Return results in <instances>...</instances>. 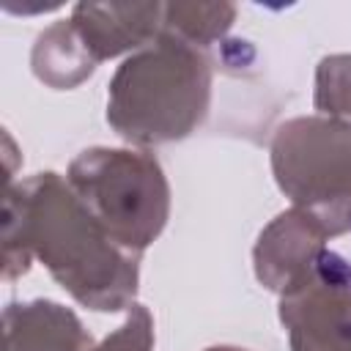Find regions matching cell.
Returning a JSON list of instances; mask_svg holds the SVG:
<instances>
[{"label":"cell","mask_w":351,"mask_h":351,"mask_svg":"<svg viewBox=\"0 0 351 351\" xmlns=\"http://www.w3.org/2000/svg\"><path fill=\"white\" fill-rule=\"evenodd\" d=\"M33 258L88 310L118 313L134 304L140 258L112 241L55 170L8 184L3 197V280L27 274Z\"/></svg>","instance_id":"cell-1"},{"label":"cell","mask_w":351,"mask_h":351,"mask_svg":"<svg viewBox=\"0 0 351 351\" xmlns=\"http://www.w3.org/2000/svg\"><path fill=\"white\" fill-rule=\"evenodd\" d=\"M211 82L206 49L162 30L110 77L107 123L132 148L186 140L208 115Z\"/></svg>","instance_id":"cell-2"},{"label":"cell","mask_w":351,"mask_h":351,"mask_svg":"<svg viewBox=\"0 0 351 351\" xmlns=\"http://www.w3.org/2000/svg\"><path fill=\"white\" fill-rule=\"evenodd\" d=\"M66 181L112 241L137 258L170 219L165 167L145 148H85L69 162Z\"/></svg>","instance_id":"cell-3"},{"label":"cell","mask_w":351,"mask_h":351,"mask_svg":"<svg viewBox=\"0 0 351 351\" xmlns=\"http://www.w3.org/2000/svg\"><path fill=\"white\" fill-rule=\"evenodd\" d=\"M269 159L293 208L310 214L329 239L351 233V123L318 112L288 118L271 134Z\"/></svg>","instance_id":"cell-4"},{"label":"cell","mask_w":351,"mask_h":351,"mask_svg":"<svg viewBox=\"0 0 351 351\" xmlns=\"http://www.w3.org/2000/svg\"><path fill=\"white\" fill-rule=\"evenodd\" d=\"M277 313L291 351H351V263L326 247Z\"/></svg>","instance_id":"cell-5"},{"label":"cell","mask_w":351,"mask_h":351,"mask_svg":"<svg viewBox=\"0 0 351 351\" xmlns=\"http://www.w3.org/2000/svg\"><path fill=\"white\" fill-rule=\"evenodd\" d=\"M326 230L302 208L280 211L261 233L252 247V269L258 282L282 296L291 285H296L310 266L326 250Z\"/></svg>","instance_id":"cell-6"},{"label":"cell","mask_w":351,"mask_h":351,"mask_svg":"<svg viewBox=\"0 0 351 351\" xmlns=\"http://www.w3.org/2000/svg\"><path fill=\"white\" fill-rule=\"evenodd\" d=\"M96 63L134 55L162 33L165 3H77L69 14Z\"/></svg>","instance_id":"cell-7"},{"label":"cell","mask_w":351,"mask_h":351,"mask_svg":"<svg viewBox=\"0 0 351 351\" xmlns=\"http://www.w3.org/2000/svg\"><path fill=\"white\" fill-rule=\"evenodd\" d=\"M93 346L80 315L60 302H8L3 310V351H90Z\"/></svg>","instance_id":"cell-8"},{"label":"cell","mask_w":351,"mask_h":351,"mask_svg":"<svg viewBox=\"0 0 351 351\" xmlns=\"http://www.w3.org/2000/svg\"><path fill=\"white\" fill-rule=\"evenodd\" d=\"M96 66L99 63L82 44V38L69 16L44 27L36 36V44L30 49L33 77L52 90L80 88L96 71Z\"/></svg>","instance_id":"cell-9"},{"label":"cell","mask_w":351,"mask_h":351,"mask_svg":"<svg viewBox=\"0 0 351 351\" xmlns=\"http://www.w3.org/2000/svg\"><path fill=\"white\" fill-rule=\"evenodd\" d=\"M236 22L233 3H165L162 30L200 49L219 41Z\"/></svg>","instance_id":"cell-10"},{"label":"cell","mask_w":351,"mask_h":351,"mask_svg":"<svg viewBox=\"0 0 351 351\" xmlns=\"http://www.w3.org/2000/svg\"><path fill=\"white\" fill-rule=\"evenodd\" d=\"M313 107L318 115L351 123V52L321 58L315 69Z\"/></svg>","instance_id":"cell-11"},{"label":"cell","mask_w":351,"mask_h":351,"mask_svg":"<svg viewBox=\"0 0 351 351\" xmlns=\"http://www.w3.org/2000/svg\"><path fill=\"white\" fill-rule=\"evenodd\" d=\"M90 351H154V315L145 304L134 302L121 326H115Z\"/></svg>","instance_id":"cell-12"},{"label":"cell","mask_w":351,"mask_h":351,"mask_svg":"<svg viewBox=\"0 0 351 351\" xmlns=\"http://www.w3.org/2000/svg\"><path fill=\"white\" fill-rule=\"evenodd\" d=\"M203 351H247V348H241V346H208Z\"/></svg>","instance_id":"cell-13"}]
</instances>
